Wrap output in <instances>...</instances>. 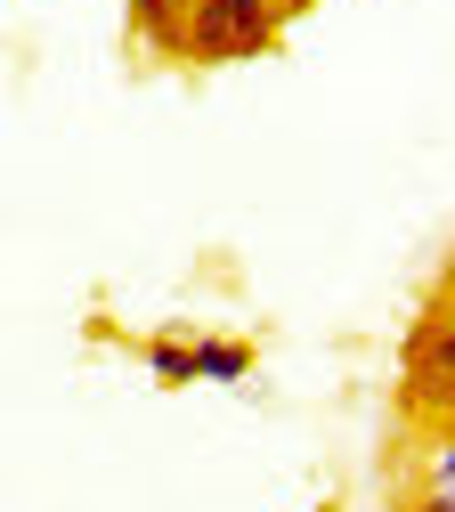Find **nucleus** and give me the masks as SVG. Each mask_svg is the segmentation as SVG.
Instances as JSON below:
<instances>
[{"label":"nucleus","instance_id":"obj_3","mask_svg":"<svg viewBox=\"0 0 455 512\" xmlns=\"http://www.w3.org/2000/svg\"><path fill=\"white\" fill-rule=\"evenodd\" d=\"M187 350H195V382H244L252 374V342H236V334H187Z\"/></svg>","mask_w":455,"mask_h":512},{"label":"nucleus","instance_id":"obj_2","mask_svg":"<svg viewBox=\"0 0 455 512\" xmlns=\"http://www.w3.org/2000/svg\"><path fill=\"white\" fill-rule=\"evenodd\" d=\"M399 366H407V415L447 423V399H455V326H447V301H431L415 317V334L399 342Z\"/></svg>","mask_w":455,"mask_h":512},{"label":"nucleus","instance_id":"obj_5","mask_svg":"<svg viewBox=\"0 0 455 512\" xmlns=\"http://www.w3.org/2000/svg\"><path fill=\"white\" fill-rule=\"evenodd\" d=\"M407 512H455V504H447V488H431V496H423V504H407Z\"/></svg>","mask_w":455,"mask_h":512},{"label":"nucleus","instance_id":"obj_1","mask_svg":"<svg viewBox=\"0 0 455 512\" xmlns=\"http://www.w3.org/2000/svg\"><path fill=\"white\" fill-rule=\"evenodd\" d=\"M277 33H285L277 0H179V57H195V66L269 57Z\"/></svg>","mask_w":455,"mask_h":512},{"label":"nucleus","instance_id":"obj_4","mask_svg":"<svg viewBox=\"0 0 455 512\" xmlns=\"http://www.w3.org/2000/svg\"><path fill=\"white\" fill-rule=\"evenodd\" d=\"M147 374L163 382V391H187V382H195V350H187V334H147Z\"/></svg>","mask_w":455,"mask_h":512}]
</instances>
